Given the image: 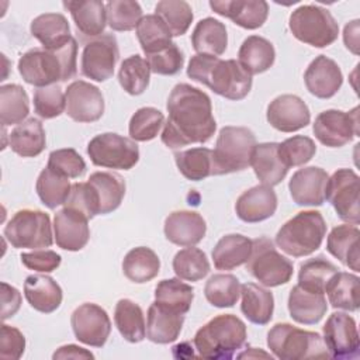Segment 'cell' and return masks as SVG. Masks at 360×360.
Here are the masks:
<instances>
[{
    "label": "cell",
    "instance_id": "1",
    "mask_svg": "<svg viewBox=\"0 0 360 360\" xmlns=\"http://www.w3.org/2000/svg\"><path fill=\"white\" fill-rule=\"evenodd\" d=\"M169 117L163 124L162 142L177 149L190 143H204L217 129L211 98L202 90L187 83L173 87L167 98Z\"/></svg>",
    "mask_w": 360,
    "mask_h": 360
},
{
    "label": "cell",
    "instance_id": "2",
    "mask_svg": "<svg viewBox=\"0 0 360 360\" xmlns=\"http://www.w3.org/2000/svg\"><path fill=\"white\" fill-rule=\"evenodd\" d=\"M187 76L205 84L228 100H242L252 89V76L235 59L222 60L218 56L197 53L191 56Z\"/></svg>",
    "mask_w": 360,
    "mask_h": 360
},
{
    "label": "cell",
    "instance_id": "3",
    "mask_svg": "<svg viewBox=\"0 0 360 360\" xmlns=\"http://www.w3.org/2000/svg\"><path fill=\"white\" fill-rule=\"evenodd\" d=\"M77 42L75 38L56 51L34 48L18 59V72L24 82L37 87H46L56 82L73 79L77 73Z\"/></svg>",
    "mask_w": 360,
    "mask_h": 360
},
{
    "label": "cell",
    "instance_id": "4",
    "mask_svg": "<svg viewBox=\"0 0 360 360\" xmlns=\"http://www.w3.org/2000/svg\"><path fill=\"white\" fill-rule=\"evenodd\" d=\"M246 342L245 322L232 314L214 316L201 326L194 336V346L200 357L229 360Z\"/></svg>",
    "mask_w": 360,
    "mask_h": 360
},
{
    "label": "cell",
    "instance_id": "5",
    "mask_svg": "<svg viewBox=\"0 0 360 360\" xmlns=\"http://www.w3.org/2000/svg\"><path fill=\"white\" fill-rule=\"evenodd\" d=\"M326 235V224L319 211H300L276 235V245L292 257H302L318 250Z\"/></svg>",
    "mask_w": 360,
    "mask_h": 360
},
{
    "label": "cell",
    "instance_id": "6",
    "mask_svg": "<svg viewBox=\"0 0 360 360\" xmlns=\"http://www.w3.org/2000/svg\"><path fill=\"white\" fill-rule=\"evenodd\" d=\"M267 346L281 360L330 357L318 332L304 330L291 323H276L267 333Z\"/></svg>",
    "mask_w": 360,
    "mask_h": 360
},
{
    "label": "cell",
    "instance_id": "7",
    "mask_svg": "<svg viewBox=\"0 0 360 360\" xmlns=\"http://www.w3.org/2000/svg\"><path fill=\"white\" fill-rule=\"evenodd\" d=\"M255 146L256 136L249 128L232 125L221 128L212 150V174L221 176L245 170L250 166Z\"/></svg>",
    "mask_w": 360,
    "mask_h": 360
},
{
    "label": "cell",
    "instance_id": "8",
    "mask_svg": "<svg viewBox=\"0 0 360 360\" xmlns=\"http://www.w3.org/2000/svg\"><path fill=\"white\" fill-rule=\"evenodd\" d=\"M288 27L298 41L315 48L332 45L339 35V25L333 15L316 4L297 7L290 15Z\"/></svg>",
    "mask_w": 360,
    "mask_h": 360
},
{
    "label": "cell",
    "instance_id": "9",
    "mask_svg": "<svg viewBox=\"0 0 360 360\" xmlns=\"http://www.w3.org/2000/svg\"><path fill=\"white\" fill-rule=\"evenodd\" d=\"M246 270L264 287H278L291 280L294 266L290 259L276 249L269 238L260 236L252 240V253L246 262Z\"/></svg>",
    "mask_w": 360,
    "mask_h": 360
},
{
    "label": "cell",
    "instance_id": "10",
    "mask_svg": "<svg viewBox=\"0 0 360 360\" xmlns=\"http://www.w3.org/2000/svg\"><path fill=\"white\" fill-rule=\"evenodd\" d=\"M4 238L15 249H44L53 242L49 215L39 210H20L4 226Z\"/></svg>",
    "mask_w": 360,
    "mask_h": 360
},
{
    "label": "cell",
    "instance_id": "11",
    "mask_svg": "<svg viewBox=\"0 0 360 360\" xmlns=\"http://www.w3.org/2000/svg\"><path fill=\"white\" fill-rule=\"evenodd\" d=\"M87 155L96 166L129 170L139 160V148L131 138L105 132L96 135L89 142Z\"/></svg>",
    "mask_w": 360,
    "mask_h": 360
},
{
    "label": "cell",
    "instance_id": "12",
    "mask_svg": "<svg viewBox=\"0 0 360 360\" xmlns=\"http://www.w3.org/2000/svg\"><path fill=\"white\" fill-rule=\"evenodd\" d=\"M360 179L352 169H338L326 183L325 198L335 208L338 217L352 225L360 222L359 208Z\"/></svg>",
    "mask_w": 360,
    "mask_h": 360
},
{
    "label": "cell",
    "instance_id": "13",
    "mask_svg": "<svg viewBox=\"0 0 360 360\" xmlns=\"http://www.w3.org/2000/svg\"><path fill=\"white\" fill-rule=\"evenodd\" d=\"M120 51L117 38L112 34H103L84 44L80 72L84 77L94 82H105L114 75Z\"/></svg>",
    "mask_w": 360,
    "mask_h": 360
},
{
    "label": "cell",
    "instance_id": "14",
    "mask_svg": "<svg viewBox=\"0 0 360 360\" xmlns=\"http://www.w3.org/2000/svg\"><path fill=\"white\" fill-rule=\"evenodd\" d=\"M315 138L325 146L340 148L359 136V107L352 111L326 110L322 111L314 122Z\"/></svg>",
    "mask_w": 360,
    "mask_h": 360
},
{
    "label": "cell",
    "instance_id": "15",
    "mask_svg": "<svg viewBox=\"0 0 360 360\" xmlns=\"http://www.w3.org/2000/svg\"><path fill=\"white\" fill-rule=\"evenodd\" d=\"M323 343L333 359H356L360 339L356 321L345 312H333L323 325Z\"/></svg>",
    "mask_w": 360,
    "mask_h": 360
},
{
    "label": "cell",
    "instance_id": "16",
    "mask_svg": "<svg viewBox=\"0 0 360 360\" xmlns=\"http://www.w3.org/2000/svg\"><path fill=\"white\" fill-rule=\"evenodd\" d=\"M70 325L76 339L93 347L104 346L111 332L108 314L104 308L93 302L79 305L70 316Z\"/></svg>",
    "mask_w": 360,
    "mask_h": 360
},
{
    "label": "cell",
    "instance_id": "17",
    "mask_svg": "<svg viewBox=\"0 0 360 360\" xmlns=\"http://www.w3.org/2000/svg\"><path fill=\"white\" fill-rule=\"evenodd\" d=\"M66 114L76 122H94L104 114V97L98 87L84 80L70 83L65 91Z\"/></svg>",
    "mask_w": 360,
    "mask_h": 360
},
{
    "label": "cell",
    "instance_id": "18",
    "mask_svg": "<svg viewBox=\"0 0 360 360\" xmlns=\"http://www.w3.org/2000/svg\"><path fill=\"white\" fill-rule=\"evenodd\" d=\"M266 118L277 131L295 132L309 124L311 112L301 97L295 94H281L270 101Z\"/></svg>",
    "mask_w": 360,
    "mask_h": 360
},
{
    "label": "cell",
    "instance_id": "19",
    "mask_svg": "<svg viewBox=\"0 0 360 360\" xmlns=\"http://www.w3.org/2000/svg\"><path fill=\"white\" fill-rule=\"evenodd\" d=\"M53 236L60 249L69 252L82 250L90 239L89 218L76 210L63 207L55 214Z\"/></svg>",
    "mask_w": 360,
    "mask_h": 360
},
{
    "label": "cell",
    "instance_id": "20",
    "mask_svg": "<svg viewBox=\"0 0 360 360\" xmlns=\"http://www.w3.org/2000/svg\"><path fill=\"white\" fill-rule=\"evenodd\" d=\"M328 179L329 176L322 167L309 166L298 169L288 183L292 201L302 207L322 205Z\"/></svg>",
    "mask_w": 360,
    "mask_h": 360
},
{
    "label": "cell",
    "instance_id": "21",
    "mask_svg": "<svg viewBox=\"0 0 360 360\" xmlns=\"http://www.w3.org/2000/svg\"><path fill=\"white\" fill-rule=\"evenodd\" d=\"M304 83L312 96L330 98L342 87L343 75L333 59L319 55L308 65L304 73Z\"/></svg>",
    "mask_w": 360,
    "mask_h": 360
},
{
    "label": "cell",
    "instance_id": "22",
    "mask_svg": "<svg viewBox=\"0 0 360 360\" xmlns=\"http://www.w3.org/2000/svg\"><path fill=\"white\" fill-rule=\"evenodd\" d=\"M210 7L245 30L262 27L269 15V4L264 0H212Z\"/></svg>",
    "mask_w": 360,
    "mask_h": 360
},
{
    "label": "cell",
    "instance_id": "23",
    "mask_svg": "<svg viewBox=\"0 0 360 360\" xmlns=\"http://www.w3.org/2000/svg\"><path fill=\"white\" fill-rule=\"evenodd\" d=\"M277 210V195L273 187L266 184L255 186L243 191L235 204L239 219L248 224L264 221L274 215Z\"/></svg>",
    "mask_w": 360,
    "mask_h": 360
},
{
    "label": "cell",
    "instance_id": "24",
    "mask_svg": "<svg viewBox=\"0 0 360 360\" xmlns=\"http://www.w3.org/2000/svg\"><path fill=\"white\" fill-rule=\"evenodd\" d=\"M165 236L177 246H194L207 232L205 219L195 211H174L165 219Z\"/></svg>",
    "mask_w": 360,
    "mask_h": 360
},
{
    "label": "cell",
    "instance_id": "25",
    "mask_svg": "<svg viewBox=\"0 0 360 360\" xmlns=\"http://www.w3.org/2000/svg\"><path fill=\"white\" fill-rule=\"evenodd\" d=\"M63 7L70 11L76 30L80 35V42L94 39L104 34L107 24L105 4L98 0L63 1Z\"/></svg>",
    "mask_w": 360,
    "mask_h": 360
},
{
    "label": "cell",
    "instance_id": "26",
    "mask_svg": "<svg viewBox=\"0 0 360 360\" xmlns=\"http://www.w3.org/2000/svg\"><path fill=\"white\" fill-rule=\"evenodd\" d=\"M184 315L153 301L146 315V336L150 342L166 345L174 342L183 328Z\"/></svg>",
    "mask_w": 360,
    "mask_h": 360
},
{
    "label": "cell",
    "instance_id": "27",
    "mask_svg": "<svg viewBox=\"0 0 360 360\" xmlns=\"http://www.w3.org/2000/svg\"><path fill=\"white\" fill-rule=\"evenodd\" d=\"M31 35L37 38L44 49L56 51L73 38L66 17L60 13H45L35 17L30 25Z\"/></svg>",
    "mask_w": 360,
    "mask_h": 360
},
{
    "label": "cell",
    "instance_id": "28",
    "mask_svg": "<svg viewBox=\"0 0 360 360\" xmlns=\"http://www.w3.org/2000/svg\"><path fill=\"white\" fill-rule=\"evenodd\" d=\"M326 309L325 292L308 291L298 284L291 288L288 295V312L297 323L315 325L323 318Z\"/></svg>",
    "mask_w": 360,
    "mask_h": 360
},
{
    "label": "cell",
    "instance_id": "29",
    "mask_svg": "<svg viewBox=\"0 0 360 360\" xmlns=\"http://www.w3.org/2000/svg\"><path fill=\"white\" fill-rule=\"evenodd\" d=\"M24 295L28 304L42 314L56 311L63 298L60 285L45 274L28 276L24 281Z\"/></svg>",
    "mask_w": 360,
    "mask_h": 360
},
{
    "label": "cell",
    "instance_id": "30",
    "mask_svg": "<svg viewBox=\"0 0 360 360\" xmlns=\"http://www.w3.org/2000/svg\"><path fill=\"white\" fill-rule=\"evenodd\" d=\"M277 148V142L256 143L250 159V166L253 167L256 177L262 184L270 187L280 184L288 172V167L278 156Z\"/></svg>",
    "mask_w": 360,
    "mask_h": 360
},
{
    "label": "cell",
    "instance_id": "31",
    "mask_svg": "<svg viewBox=\"0 0 360 360\" xmlns=\"http://www.w3.org/2000/svg\"><path fill=\"white\" fill-rule=\"evenodd\" d=\"M360 231L356 225H338L326 239V250L349 269L359 271L360 252H359Z\"/></svg>",
    "mask_w": 360,
    "mask_h": 360
},
{
    "label": "cell",
    "instance_id": "32",
    "mask_svg": "<svg viewBox=\"0 0 360 360\" xmlns=\"http://www.w3.org/2000/svg\"><path fill=\"white\" fill-rule=\"evenodd\" d=\"M8 145L14 153L22 158H35L45 149L46 136L42 122L28 118L18 124L8 135Z\"/></svg>",
    "mask_w": 360,
    "mask_h": 360
},
{
    "label": "cell",
    "instance_id": "33",
    "mask_svg": "<svg viewBox=\"0 0 360 360\" xmlns=\"http://www.w3.org/2000/svg\"><path fill=\"white\" fill-rule=\"evenodd\" d=\"M276 59L273 44L259 35L248 37L238 52L239 65L252 76L269 70Z\"/></svg>",
    "mask_w": 360,
    "mask_h": 360
},
{
    "label": "cell",
    "instance_id": "34",
    "mask_svg": "<svg viewBox=\"0 0 360 360\" xmlns=\"http://www.w3.org/2000/svg\"><path fill=\"white\" fill-rule=\"evenodd\" d=\"M240 311L249 322L255 325H266L271 321L274 297L269 290L255 283H245L240 285Z\"/></svg>",
    "mask_w": 360,
    "mask_h": 360
},
{
    "label": "cell",
    "instance_id": "35",
    "mask_svg": "<svg viewBox=\"0 0 360 360\" xmlns=\"http://www.w3.org/2000/svg\"><path fill=\"white\" fill-rule=\"evenodd\" d=\"M191 45L197 53L212 56L222 55L228 45L225 24L212 17L200 20L193 30Z\"/></svg>",
    "mask_w": 360,
    "mask_h": 360
},
{
    "label": "cell",
    "instance_id": "36",
    "mask_svg": "<svg viewBox=\"0 0 360 360\" xmlns=\"http://www.w3.org/2000/svg\"><path fill=\"white\" fill-rule=\"evenodd\" d=\"M252 253V240L240 233L222 236L214 250L212 260L217 270H233L246 263Z\"/></svg>",
    "mask_w": 360,
    "mask_h": 360
},
{
    "label": "cell",
    "instance_id": "37",
    "mask_svg": "<svg viewBox=\"0 0 360 360\" xmlns=\"http://www.w3.org/2000/svg\"><path fill=\"white\" fill-rule=\"evenodd\" d=\"M160 260L158 255L146 246L131 249L122 260L124 276L136 284L148 283L159 274Z\"/></svg>",
    "mask_w": 360,
    "mask_h": 360
},
{
    "label": "cell",
    "instance_id": "38",
    "mask_svg": "<svg viewBox=\"0 0 360 360\" xmlns=\"http://www.w3.org/2000/svg\"><path fill=\"white\" fill-rule=\"evenodd\" d=\"M359 283L356 274L336 271L325 287L329 304L333 308L354 312L359 309Z\"/></svg>",
    "mask_w": 360,
    "mask_h": 360
},
{
    "label": "cell",
    "instance_id": "39",
    "mask_svg": "<svg viewBox=\"0 0 360 360\" xmlns=\"http://www.w3.org/2000/svg\"><path fill=\"white\" fill-rule=\"evenodd\" d=\"M114 322L121 336L131 343H138L146 336L142 308L132 300L121 298L115 304Z\"/></svg>",
    "mask_w": 360,
    "mask_h": 360
},
{
    "label": "cell",
    "instance_id": "40",
    "mask_svg": "<svg viewBox=\"0 0 360 360\" xmlns=\"http://www.w3.org/2000/svg\"><path fill=\"white\" fill-rule=\"evenodd\" d=\"M97 193L100 214H110L115 211L125 195L124 179L112 172H96L87 180Z\"/></svg>",
    "mask_w": 360,
    "mask_h": 360
},
{
    "label": "cell",
    "instance_id": "41",
    "mask_svg": "<svg viewBox=\"0 0 360 360\" xmlns=\"http://www.w3.org/2000/svg\"><path fill=\"white\" fill-rule=\"evenodd\" d=\"M30 112L27 91L20 84H3L0 87V121L3 127L21 124Z\"/></svg>",
    "mask_w": 360,
    "mask_h": 360
},
{
    "label": "cell",
    "instance_id": "42",
    "mask_svg": "<svg viewBox=\"0 0 360 360\" xmlns=\"http://www.w3.org/2000/svg\"><path fill=\"white\" fill-rule=\"evenodd\" d=\"M194 300V288L180 278H166L158 283L155 288V301L160 305L176 311L179 314H187Z\"/></svg>",
    "mask_w": 360,
    "mask_h": 360
},
{
    "label": "cell",
    "instance_id": "43",
    "mask_svg": "<svg viewBox=\"0 0 360 360\" xmlns=\"http://www.w3.org/2000/svg\"><path fill=\"white\" fill-rule=\"evenodd\" d=\"M136 37L145 55L155 53L167 48L172 41V32L156 14H148L136 25Z\"/></svg>",
    "mask_w": 360,
    "mask_h": 360
},
{
    "label": "cell",
    "instance_id": "44",
    "mask_svg": "<svg viewBox=\"0 0 360 360\" xmlns=\"http://www.w3.org/2000/svg\"><path fill=\"white\" fill-rule=\"evenodd\" d=\"M72 184L69 183V177H65L48 166L39 173L35 184L37 194L42 204L49 210H55L56 207L65 204Z\"/></svg>",
    "mask_w": 360,
    "mask_h": 360
},
{
    "label": "cell",
    "instance_id": "45",
    "mask_svg": "<svg viewBox=\"0 0 360 360\" xmlns=\"http://www.w3.org/2000/svg\"><path fill=\"white\" fill-rule=\"evenodd\" d=\"M179 172L191 181H200L212 174V150L208 148H191L174 153Z\"/></svg>",
    "mask_w": 360,
    "mask_h": 360
},
{
    "label": "cell",
    "instance_id": "46",
    "mask_svg": "<svg viewBox=\"0 0 360 360\" xmlns=\"http://www.w3.org/2000/svg\"><path fill=\"white\" fill-rule=\"evenodd\" d=\"M204 295L217 308H231L240 295L239 280L233 274H214L205 283Z\"/></svg>",
    "mask_w": 360,
    "mask_h": 360
},
{
    "label": "cell",
    "instance_id": "47",
    "mask_svg": "<svg viewBox=\"0 0 360 360\" xmlns=\"http://www.w3.org/2000/svg\"><path fill=\"white\" fill-rule=\"evenodd\" d=\"M149 79L150 68L146 59L139 55H131L122 60L118 70V82L128 94H142L149 86Z\"/></svg>",
    "mask_w": 360,
    "mask_h": 360
},
{
    "label": "cell",
    "instance_id": "48",
    "mask_svg": "<svg viewBox=\"0 0 360 360\" xmlns=\"http://www.w3.org/2000/svg\"><path fill=\"white\" fill-rule=\"evenodd\" d=\"M338 271L336 266L323 256L305 260L300 266L298 285L314 292H325V287Z\"/></svg>",
    "mask_w": 360,
    "mask_h": 360
},
{
    "label": "cell",
    "instance_id": "49",
    "mask_svg": "<svg viewBox=\"0 0 360 360\" xmlns=\"http://www.w3.org/2000/svg\"><path fill=\"white\" fill-rule=\"evenodd\" d=\"M173 271L180 280L198 281L210 273V262L201 249L188 246L174 255Z\"/></svg>",
    "mask_w": 360,
    "mask_h": 360
},
{
    "label": "cell",
    "instance_id": "50",
    "mask_svg": "<svg viewBox=\"0 0 360 360\" xmlns=\"http://www.w3.org/2000/svg\"><path fill=\"white\" fill-rule=\"evenodd\" d=\"M155 14L162 18L173 37H180L190 28L194 14L184 0H162L155 7Z\"/></svg>",
    "mask_w": 360,
    "mask_h": 360
},
{
    "label": "cell",
    "instance_id": "51",
    "mask_svg": "<svg viewBox=\"0 0 360 360\" xmlns=\"http://www.w3.org/2000/svg\"><path fill=\"white\" fill-rule=\"evenodd\" d=\"M163 124L165 117L162 111L155 107H142L132 114L128 132L132 141L146 142L158 136Z\"/></svg>",
    "mask_w": 360,
    "mask_h": 360
},
{
    "label": "cell",
    "instance_id": "52",
    "mask_svg": "<svg viewBox=\"0 0 360 360\" xmlns=\"http://www.w3.org/2000/svg\"><path fill=\"white\" fill-rule=\"evenodd\" d=\"M107 24L114 31H131L142 18V8L138 1L111 0L105 3Z\"/></svg>",
    "mask_w": 360,
    "mask_h": 360
},
{
    "label": "cell",
    "instance_id": "53",
    "mask_svg": "<svg viewBox=\"0 0 360 360\" xmlns=\"http://www.w3.org/2000/svg\"><path fill=\"white\" fill-rule=\"evenodd\" d=\"M277 150L281 162L290 169L308 163L316 153V145L308 136L294 135L278 143Z\"/></svg>",
    "mask_w": 360,
    "mask_h": 360
},
{
    "label": "cell",
    "instance_id": "54",
    "mask_svg": "<svg viewBox=\"0 0 360 360\" xmlns=\"http://www.w3.org/2000/svg\"><path fill=\"white\" fill-rule=\"evenodd\" d=\"M34 110L44 120L59 117L66 110V97L58 84L38 87L34 91Z\"/></svg>",
    "mask_w": 360,
    "mask_h": 360
},
{
    "label": "cell",
    "instance_id": "55",
    "mask_svg": "<svg viewBox=\"0 0 360 360\" xmlns=\"http://www.w3.org/2000/svg\"><path fill=\"white\" fill-rule=\"evenodd\" d=\"M63 205L82 212L89 219H91L100 214V204H98L97 193L89 181L72 184L70 193Z\"/></svg>",
    "mask_w": 360,
    "mask_h": 360
},
{
    "label": "cell",
    "instance_id": "56",
    "mask_svg": "<svg viewBox=\"0 0 360 360\" xmlns=\"http://www.w3.org/2000/svg\"><path fill=\"white\" fill-rule=\"evenodd\" d=\"M48 167L69 179H77L86 172L83 158L73 148L52 150L48 156Z\"/></svg>",
    "mask_w": 360,
    "mask_h": 360
},
{
    "label": "cell",
    "instance_id": "57",
    "mask_svg": "<svg viewBox=\"0 0 360 360\" xmlns=\"http://www.w3.org/2000/svg\"><path fill=\"white\" fill-rule=\"evenodd\" d=\"M150 72L163 76H173L179 73L184 65V55L177 44H170L167 48L155 53L146 55Z\"/></svg>",
    "mask_w": 360,
    "mask_h": 360
},
{
    "label": "cell",
    "instance_id": "58",
    "mask_svg": "<svg viewBox=\"0 0 360 360\" xmlns=\"http://www.w3.org/2000/svg\"><path fill=\"white\" fill-rule=\"evenodd\" d=\"M0 336V357L4 360L20 359L25 349V338L21 330L3 323Z\"/></svg>",
    "mask_w": 360,
    "mask_h": 360
},
{
    "label": "cell",
    "instance_id": "59",
    "mask_svg": "<svg viewBox=\"0 0 360 360\" xmlns=\"http://www.w3.org/2000/svg\"><path fill=\"white\" fill-rule=\"evenodd\" d=\"M20 259L27 269L39 273H51L56 270L62 262L60 255L48 249H37L34 252L21 253Z\"/></svg>",
    "mask_w": 360,
    "mask_h": 360
},
{
    "label": "cell",
    "instance_id": "60",
    "mask_svg": "<svg viewBox=\"0 0 360 360\" xmlns=\"http://www.w3.org/2000/svg\"><path fill=\"white\" fill-rule=\"evenodd\" d=\"M20 307H21L20 291L7 283H1V319L6 321L13 315H15Z\"/></svg>",
    "mask_w": 360,
    "mask_h": 360
},
{
    "label": "cell",
    "instance_id": "61",
    "mask_svg": "<svg viewBox=\"0 0 360 360\" xmlns=\"http://www.w3.org/2000/svg\"><path fill=\"white\" fill-rule=\"evenodd\" d=\"M52 359H94V354L90 353L89 350L80 347V346H76V345H66V346H62L59 347Z\"/></svg>",
    "mask_w": 360,
    "mask_h": 360
},
{
    "label": "cell",
    "instance_id": "62",
    "mask_svg": "<svg viewBox=\"0 0 360 360\" xmlns=\"http://www.w3.org/2000/svg\"><path fill=\"white\" fill-rule=\"evenodd\" d=\"M343 41L349 51H352L354 55L359 53V20H353L346 24L343 31Z\"/></svg>",
    "mask_w": 360,
    "mask_h": 360
}]
</instances>
